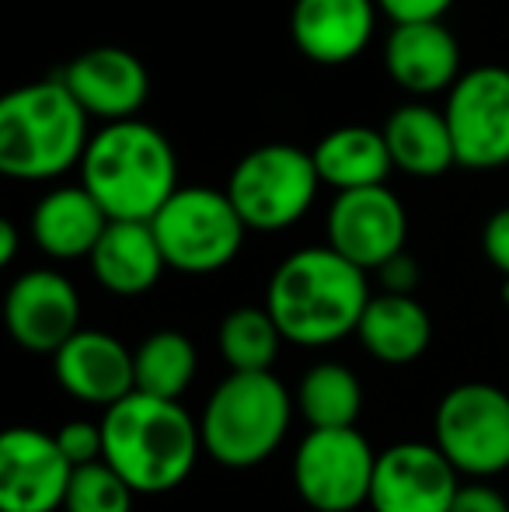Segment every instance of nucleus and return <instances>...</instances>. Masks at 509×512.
I'll return each mask as SVG.
<instances>
[{
	"instance_id": "obj_5",
	"label": "nucleus",
	"mask_w": 509,
	"mask_h": 512,
	"mask_svg": "<svg viewBox=\"0 0 509 512\" xmlns=\"http://www.w3.org/2000/svg\"><path fill=\"white\" fill-rule=\"evenodd\" d=\"M293 398L272 373H231L217 384L199 418L203 453L224 467H255L290 432Z\"/></svg>"
},
{
	"instance_id": "obj_23",
	"label": "nucleus",
	"mask_w": 509,
	"mask_h": 512,
	"mask_svg": "<svg viewBox=\"0 0 509 512\" xmlns=\"http://www.w3.org/2000/svg\"><path fill=\"white\" fill-rule=\"evenodd\" d=\"M314 168L321 175V185H332L339 192L370 189L384 185L391 175V150L384 143V133L374 126H339L318 140Z\"/></svg>"
},
{
	"instance_id": "obj_21",
	"label": "nucleus",
	"mask_w": 509,
	"mask_h": 512,
	"mask_svg": "<svg viewBox=\"0 0 509 512\" xmlns=\"http://www.w3.org/2000/svg\"><path fill=\"white\" fill-rule=\"evenodd\" d=\"M384 143L391 150V164L412 178H440L457 168L454 136L447 115L429 105H401L387 115Z\"/></svg>"
},
{
	"instance_id": "obj_8",
	"label": "nucleus",
	"mask_w": 509,
	"mask_h": 512,
	"mask_svg": "<svg viewBox=\"0 0 509 512\" xmlns=\"http://www.w3.org/2000/svg\"><path fill=\"white\" fill-rule=\"evenodd\" d=\"M433 436L457 474L492 478L509 467V394L492 384H457L440 398Z\"/></svg>"
},
{
	"instance_id": "obj_7",
	"label": "nucleus",
	"mask_w": 509,
	"mask_h": 512,
	"mask_svg": "<svg viewBox=\"0 0 509 512\" xmlns=\"http://www.w3.org/2000/svg\"><path fill=\"white\" fill-rule=\"evenodd\" d=\"M321 175L311 150L293 143H265L234 164L227 196L248 230H286L314 206Z\"/></svg>"
},
{
	"instance_id": "obj_17",
	"label": "nucleus",
	"mask_w": 509,
	"mask_h": 512,
	"mask_svg": "<svg viewBox=\"0 0 509 512\" xmlns=\"http://www.w3.org/2000/svg\"><path fill=\"white\" fill-rule=\"evenodd\" d=\"M377 14V0H297L290 14L293 46L311 63L342 67L370 46Z\"/></svg>"
},
{
	"instance_id": "obj_10",
	"label": "nucleus",
	"mask_w": 509,
	"mask_h": 512,
	"mask_svg": "<svg viewBox=\"0 0 509 512\" xmlns=\"http://www.w3.org/2000/svg\"><path fill=\"white\" fill-rule=\"evenodd\" d=\"M447 126L457 168L496 171L509 164V70L475 67L447 91Z\"/></svg>"
},
{
	"instance_id": "obj_27",
	"label": "nucleus",
	"mask_w": 509,
	"mask_h": 512,
	"mask_svg": "<svg viewBox=\"0 0 509 512\" xmlns=\"http://www.w3.org/2000/svg\"><path fill=\"white\" fill-rule=\"evenodd\" d=\"M133 495V488L102 460V464L77 467L63 512H133Z\"/></svg>"
},
{
	"instance_id": "obj_11",
	"label": "nucleus",
	"mask_w": 509,
	"mask_h": 512,
	"mask_svg": "<svg viewBox=\"0 0 509 512\" xmlns=\"http://www.w3.org/2000/svg\"><path fill=\"white\" fill-rule=\"evenodd\" d=\"M325 230L328 248L339 251L356 269L377 272L405 251L408 216L401 199L387 185H370V189L335 192Z\"/></svg>"
},
{
	"instance_id": "obj_28",
	"label": "nucleus",
	"mask_w": 509,
	"mask_h": 512,
	"mask_svg": "<svg viewBox=\"0 0 509 512\" xmlns=\"http://www.w3.org/2000/svg\"><path fill=\"white\" fill-rule=\"evenodd\" d=\"M56 443H60L63 457L70 460V467H88V464H102L105 460V432H102V422H67L60 432H56Z\"/></svg>"
},
{
	"instance_id": "obj_13",
	"label": "nucleus",
	"mask_w": 509,
	"mask_h": 512,
	"mask_svg": "<svg viewBox=\"0 0 509 512\" xmlns=\"http://www.w3.org/2000/svg\"><path fill=\"white\" fill-rule=\"evenodd\" d=\"M457 488V467L436 443H394L377 453L367 506L374 512H450Z\"/></svg>"
},
{
	"instance_id": "obj_9",
	"label": "nucleus",
	"mask_w": 509,
	"mask_h": 512,
	"mask_svg": "<svg viewBox=\"0 0 509 512\" xmlns=\"http://www.w3.org/2000/svg\"><path fill=\"white\" fill-rule=\"evenodd\" d=\"M377 453L360 429H311L293 453V488L314 512H353L370 502Z\"/></svg>"
},
{
	"instance_id": "obj_16",
	"label": "nucleus",
	"mask_w": 509,
	"mask_h": 512,
	"mask_svg": "<svg viewBox=\"0 0 509 512\" xmlns=\"http://www.w3.org/2000/svg\"><path fill=\"white\" fill-rule=\"evenodd\" d=\"M53 359L60 387L84 405H102L109 411L136 394L133 352L109 331L81 328Z\"/></svg>"
},
{
	"instance_id": "obj_26",
	"label": "nucleus",
	"mask_w": 509,
	"mask_h": 512,
	"mask_svg": "<svg viewBox=\"0 0 509 512\" xmlns=\"http://www.w3.org/2000/svg\"><path fill=\"white\" fill-rule=\"evenodd\" d=\"M283 342V331L265 307H234L217 331L220 356L231 373H272Z\"/></svg>"
},
{
	"instance_id": "obj_22",
	"label": "nucleus",
	"mask_w": 509,
	"mask_h": 512,
	"mask_svg": "<svg viewBox=\"0 0 509 512\" xmlns=\"http://www.w3.org/2000/svg\"><path fill=\"white\" fill-rule=\"evenodd\" d=\"M356 338L374 359H381L387 366H405L415 363L429 349L433 321H429L426 307L415 297L381 293V297H370L360 328H356Z\"/></svg>"
},
{
	"instance_id": "obj_33",
	"label": "nucleus",
	"mask_w": 509,
	"mask_h": 512,
	"mask_svg": "<svg viewBox=\"0 0 509 512\" xmlns=\"http://www.w3.org/2000/svg\"><path fill=\"white\" fill-rule=\"evenodd\" d=\"M18 227L11 220H0V265H11L18 255Z\"/></svg>"
},
{
	"instance_id": "obj_18",
	"label": "nucleus",
	"mask_w": 509,
	"mask_h": 512,
	"mask_svg": "<svg viewBox=\"0 0 509 512\" xmlns=\"http://www.w3.org/2000/svg\"><path fill=\"white\" fill-rule=\"evenodd\" d=\"M384 67L412 95H440L461 81V46L443 21L394 25L384 42Z\"/></svg>"
},
{
	"instance_id": "obj_20",
	"label": "nucleus",
	"mask_w": 509,
	"mask_h": 512,
	"mask_svg": "<svg viewBox=\"0 0 509 512\" xmlns=\"http://www.w3.org/2000/svg\"><path fill=\"white\" fill-rule=\"evenodd\" d=\"M88 262L98 283L116 297H140L154 290L161 272L168 269L154 227L133 220H112Z\"/></svg>"
},
{
	"instance_id": "obj_19",
	"label": "nucleus",
	"mask_w": 509,
	"mask_h": 512,
	"mask_svg": "<svg viewBox=\"0 0 509 512\" xmlns=\"http://www.w3.org/2000/svg\"><path fill=\"white\" fill-rule=\"evenodd\" d=\"M109 223L105 209L84 185H63L39 199L32 213V237L49 258L74 262V258H91Z\"/></svg>"
},
{
	"instance_id": "obj_2",
	"label": "nucleus",
	"mask_w": 509,
	"mask_h": 512,
	"mask_svg": "<svg viewBox=\"0 0 509 512\" xmlns=\"http://www.w3.org/2000/svg\"><path fill=\"white\" fill-rule=\"evenodd\" d=\"M81 185L109 220L150 223L182 189L175 147L143 119L109 122L91 136L81 161Z\"/></svg>"
},
{
	"instance_id": "obj_3",
	"label": "nucleus",
	"mask_w": 509,
	"mask_h": 512,
	"mask_svg": "<svg viewBox=\"0 0 509 512\" xmlns=\"http://www.w3.org/2000/svg\"><path fill=\"white\" fill-rule=\"evenodd\" d=\"M105 464L136 495H161L178 488L203 450L199 425L178 401L129 394L102 418Z\"/></svg>"
},
{
	"instance_id": "obj_31",
	"label": "nucleus",
	"mask_w": 509,
	"mask_h": 512,
	"mask_svg": "<svg viewBox=\"0 0 509 512\" xmlns=\"http://www.w3.org/2000/svg\"><path fill=\"white\" fill-rule=\"evenodd\" d=\"M450 512H509V502L503 492H496L492 485H482V481H475V485H461L457 488V499Z\"/></svg>"
},
{
	"instance_id": "obj_6",
	"label": "nucleus",
	"mask_w": 509,
	"mask_h": 512,
	"mask_svg": "<svg viewBox=\"0 0 509 512\" xmlns=\"http://www.w3.org/2000/svg\"><path fill=\"white\" fill-rule=\"evenodd\" d=\"M168 269L185 276H210L238 258L245 244V220L231 196L210 185H185L150 220Z\"/></svg>"
},
{
	"instance_id": "obj_29",
	"label": "nucleus",
	"mask_w": 509,
	"mask_h": 512,
	"mask_svg": "<svg viewBox=\"0 0 509 512\" xmlns=\"http://www.w3.org/2000/svg\"><path fill=\"white\" fill-rule=\"evenodd\" d=\"M457 0H377V7L394 25H415V21H440Z\"/></svg>"
},
{
	"instance_id": "obj_15",
	"label": "nucleus",
	"mask_w": 509,
	"mask_h": 512,
	"mask_svg": "<svg viewBox=\"0 0 509 512\" xmlns=\"http://www.w3.org/2000/svg\"><path fill=\"white\" fill-rule=\"evenodd\" d=\"M60 81L81 102L84 112L105 122L136 119L150 95L147 67L140 63V56L119 46H95L81 53L63 70Z\"/></svg>"
},
{
	"instance_id": "obj_1",
	"label": "nucleus",
	"mask_w": 509,
	"mask_h": 512,
	"mask_svg": "<svg viewBox=\"0 0 509 512\" xmlns=\"http://www.w3.org/2000/svg\"><path fill=\"white\" fill-rule=\"evenodd\" d=\"M367 304V272L346 262L328 244L283 258L265 290V310L276 328L286 342L304 349H321L356 335Z\"/></svg>"
},
{
	"instance_id": "obj_25",
	"label": "nucleus",
	"mask_w": 509,
	"mask_h": 512,
	"mask_svg": "<svg viewBox=\"0 0 509 512\" xmlns=\"http://www.w3.org/2000/svg\"><path fill=\"white\" fill-rule=\"evenodd\" d=\"M293 401L311 429H356L363 411V384L349 366L318 363L300 380Z\"/></svg>"
},
{
	"instance_id": "obj_24",
	"label": "nucleus",
	"mask_w": 509,
	"mask_h": 512,
	"mask_svg": "<svg viewBox=\"0 0 509 512\" xmlns=\"http://www.w3.org/2000/svg\"><path fill=\"white\" fill-rule=\"evenodd\" d=\"M196 345L182 331H154L133 352L136 394L161 401H178L196 380Z\"/></svg>"
},
{
	"instance_id": "obj_14",
	"label": "nucleus",
	"mask_w": 509,
	"mask_h": 512,
	"mask_svg": "<svg viewBox=\"0 0 509 512\" xmlns=\"http://www.w3.org/2000/svg\"><path fill=\"white\" fill-rule=\"evenodd\" d=\"M4 321L21 349L56 356L81 331V297L67 276L53 269H32L7 290Z\"/></svg>"
},
{
	"instance_id": "obj_12",
	"label": "nucleus",
	"mask_w": 509,
	"mask_h": 512,
	"mask_svg": "<svg viewBox=\"0 0 509 512\" xmlns=\"http://www.w3.org/2000/svg\"><path fill=\"white\" fill-rule=\"evenodd\" d=\"M74 467L56 436L14 425L0 436V512H56L67 502Z\"/></svg>"
},
{
	"instance_id": "obj_4",
	"label": "nucleus",
	"mask_w": 509,
	"mask_h": 512,
	"mask_svg": "<svg viewBox=\"0 0 509 512\" xmlns=\"http://www.w3.org/2000/svg\"><path fill=\"white\" fill-rule=\"evenodd\" d=\"M88 119L60 77L0 98V171L18 182H49L84 161Z\"/></svg>"
},
{
	"instance_id": "obj_34",
	"label": "nucleus",
	"mask_w": 509,
	"mask_h": 512,
	"mask_svg": "<svg viewBox=\"0 0 509 512\" xmlns=\"http://www.w3.org/2000/svg\"><path fill=\"white\" fill-rule=\"evenodd\" d=\"M503 300H506V307H509V279H503Z\"/></svg>"
},
{
	"instance_id": "obj_30",
	"label": "nucleus",
	"mask_w": 509,
	"mask_h": 512,
	"mask_svg": "<svg viewBox=\"0 0 509 512\" xmlns=\"http://www.w3.org/2000/svg\"><path fill=\"white\" fill-rule=\"evenodd\" d=\"M482 248L485 258L492 262V269H499L503 279H509V206L496 209L489 216V223L482 230Z\"/></svg>"
},
{
	"instance_id": "obj_32",
	"label": "nucleus",
	"mask_w": 509,
	"mask_h": 512,
	"mask_svg": "<svg viewBox=\"0 0 509 512\" xmlns=\"http://www.w3.org/2000/svg\"><path fill=\"white\" fill-rule=\"evenodd\" d=\"M377 276H381L384 283V293H401V297H412V290L419 286V265H415L412 255H394L391 262L381 265L377 269Z\"/></svg>"
}]
</instances>
